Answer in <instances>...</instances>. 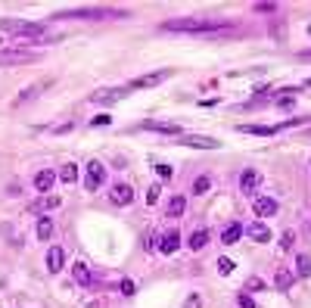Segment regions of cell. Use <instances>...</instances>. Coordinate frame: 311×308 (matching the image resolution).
<instances>
[{
	"label": "cell",
	"mask_w": 311,
	"mask_h": 308,
	"mask_svg": "<svg viewBox=\"0 0 311 308\" xmlns=\"http://www.w3.org/2000/svg\"><path fill=\"white\" fill-rule=\"evenodd\" d=\"M209 187H212L209 174H199L196 181H193V193H196V196H203V193H209Z\"/></svg>",
	"instance_id": "25"
},
{
	"label": "cell",
	"mask_w": 311,
	"mask_h": 308,
	"mask_svg": "<svg viewBox=\"0 0 311 308\" xmlns=\"http://www.w3.org/2000/svg\"><path fill=\"white\" fill-rule=\"evenodd\" d=\"M277 106H283V109H290V106H293V97H280V100H277Z\"/></svg>",
	"instance_id": "38"
},
{
	"label": "cell",
	"mask_w": 311,
	"mask_h": 308,
	"mask_svg": "<svg viewBox=\"0 0 311 308\" xmlns=\"http://www.w3.org/2000/svg\"><path fill=\"white\" fill-rule=\"evenodd\" d=\"M299 59H311V50H302V53H299Z\"/></svg>",
	"instance_id": "39"
},
{
	"label": "cell",
	"mask_w": 311,
	"mask_h": 308,
	"mask_svg": "<svg viewBox=\"0 0 311 308\" xmlns=\"http://www.w3.org/2000/svg\"><path fill=\"white\" fill-rule=\"evenodd\" d=\"M159 184H149V190H146V206H152V203H159Z\"/></svg>",
	"instance_id": "28"
},
{
	"label": "cell",
	"mask_w": 311,
	"mask_h": 308,
	"mask_svg": "<svg viewBox=\"0 0 311 308\" xmlns=\"http://www.w3.org/2000/svg\"><path fill=\"white\" fill-rule=\"evenodd\" d=\"M308 34H311V25H308Z\"/></svg>",
	"instance_id": "41"
},
{
	"label": "cell",
	"mask_w": 311,
	"mask_h": 308,
	"mask_svg": "<svg viewBox=\"0 0 311 308\" xmlns=\"http://www.w3.org/2000/svg\"><path fill=\"white\" fill-rule=\"evenodd\" d=\"M109 200H112L115 206H131V203H134V190H131L128 184H112V187H109Z\"/></svg>",
	"instance_id": "5"
},
{
	"label": "cell",
	"mask_w": 311,
	"mask_h": 308,
	"mask_svg": "<svg viewBox=\"0 0 311 308\" xmlns=\"http://www.w3.org/2000/svg\"><path fill=\"white\" fill-rule=\"evenodd\" d=\"M174 143H181V146H199V149H218V140H212V137H181Z\"/></svg>",
	"instance_id": "15"
},
{
	"label": "cell",
	"mask_w": 311,
	"mask_h": 308,
	"mask_svg": "<svg viewBox=\"0 0 311 308\" xmlns=\"http://www.w3.org/2000/svg\"><path fill=\"white\" fill-rule=\"evenodd\" d=\"M0 31H13L19 34V41H25V37H31V41H44V25L41 22H25V19H7L0 22Z\"/></svg>",
	"instance_id": "2"
},
{
	"label": "cell",
	"mask_w": 311,
	"mask_h": 308,
	"mask_svg": "<svg viewBox=\"0 0 311 308\" xmlns=\"http://www.w3.org/2000/svg\"><path fill=\"white\" fill-rule=\"evenodd\" d=\"M305 84H308V87H311V78H308V81H305Z\"/></svg>",
	"instance_id": "40"
},
{
	"label": "cell",
	"mask_w": 311,
	"mask_h": 308,
	"mask_svg": "<svg viewBox=\"0 0 311 308\" xmlns=\"http://www.w3.org/2000/svg\"><path fill=\"white\" fill-rule=\"evenodd\" d=\"M171 75V69H162V72H152V75H140V78H134L131 84H125L128 87V94H134V91H140V87H156V84H162L165 78Z\"/></svg>",
	"instance_id": "3"
},
{
	"label": "cell",
	"mask_w": 311,
	"mask_h": 308,
	"mask_svg": "<svg viewBox=\"0 0 311 308\" xmlns=\"http://www.w3.org/2000/svg\"><path fill=\"white\" fill-rule=\"evenodd\" d=\"M119 290H122L125 296H131V293H134V283H131V280H122V283H119Z\"/></svg>",
	"instance_id": "36"
},
{
	"label": "cell",
	"mask_w": 311,
	"mask_h": 308,
	"mask_svg": "<svg viewBox=\"0 0 311 308\" xmlns=\"http://www.w3.org/2000/svg\"><path fill=\"white\" fill-rule=\"evenodd\" d=\"M246 290H249V293H258V290H264V280H261V277H249V280H246Z\"/></svg>",
	"instance_id": "29"
},
{
	"label": "cell",
	"mask_w": 311,
	"mask_h": 308,
	"mask_svg": "<svg viewBox=\"0 0 311 308\" xmlns=\"http://www.w3.org/2000/svg\"><path fill=\"white\" fill-rule=\"evenodd\" d=\"M143 249L149 252V249H159V243H156V237L152 234H146V240H143Z\"/></svg>",
	"instance_id": "34"
},
{
	"label": "cell",
	"mask_w": 311,
	"mask_h": 308,
	"mask_svg": "<svg viewBox=\"0 0 311 308\" xmlns=\"http://www.w3.org/2000/svg\"><path fill=\"white\" fill-rule=\"evenodd\" d=\"M218 271H221V274H230V271H233V261H230V258H221V261H218Z\"/></svg>",
	"instance_id": "31"
},
{
	"label": "cell",
	"mask_w": 311,
	"mask_h": 308,
	"mask_svg": "<svg viewBox=\"0 0 311 308\" xmlns=\"http://www.w3.org/2000/svg\"><path fill=\"white\" fill-rule=\"evenodd\" d=\"M106 181V165L100 159L87 162V190H100V184Z\"/></svg>",
	"instance_id": "6"
},
{
	"label": "cell",
	"mask_w": 311,
	"mask_h": 308,
	"mask_svg": "<svg viewBox=\"0 0 311 308\" xmlns=\"http://www.w3.org/2000/svg\"><path fill=\"white\" fill-rule=\"evenodd\" d=\"M59 206V196H41L37 203H31V212H47V209H56Z\"/></svg>",
	"instance_id": "22"
},
{
	"label": "cell",
	"mask_w": 311,
	"mask_h": 308,
	"mask_svg": "<svg viewBox=\"0 0 311 308\" xmlns=\"http://www.w3.org/2000/svg\"><path fill=\"white\" fill-rule=\"evenodd\" d=\"M72 280H75V283H81V287H91V283H94L91 268L81 265V261H75V265H72Z\"/></svg>",
	"instance_id": "13"
},
{
	"label": "cell",
	"mask_w": 311,
	"mask_h": 308,
	"mask_svg": "<svg viewBox=\"0 0 311 308\" xmlns=\"http://www.w3.org/2000/svg\"><path fill=\"white\" fill-rule=\"evenodd\" d=\"M243 234H249L255 243H268V240H271V230H268V224H261V221H252L249 227H243Z\"/></svg>",
	"instance_id": "12"
},
{
	"label": "cell",
	"mask_w": 311,
	"mask_h": 308,
	"mask_svg": "<svg viewBox=\"0 0 311 308\" xmlns=\"http://www.w3.org/2000/svg\"><path fill=\"white\" fill-rule=\"evenodd\" d=\"M177 246H181V234H177V230H168V234H162V240H159V252H162V255H174Z\"/></svg>",
	"instance_id": "10"
},
{
	"label": "cell",
	"mask_w": 311,
	"mask_h": 308,
	"mask_svg": "<svg viewBox=\"0 0 311 308\" xmlns=\"http://www.w3.org/2000/svg\"><path fill=\"white\" fill-rule=\"evenodd\" d=\"M109 122H112V119H109V115H97V119H94L91 125H109Z\"/></svg>",
	"instance_id": "37"
},
{
	"label": "cell",
	"mask_w": 311,
	"mask_h": 308,
	"mask_svg": "<svg viewBox=\"0 0 311 308\" xmlns=\"http://www.w3.org/2000/svg\"><path fill=\"white\" fill-rule=\"evenodd\" d=\"M240 131L243 134H258V137H274L280 131V125H274V128L271 125H240Z\"/></svg>",
	"instance_id": "17"
},
{
	"label": "cell",
	"mask_w": 311,
	"mask_h": 308,
	"mask_svg": "<svg viewBox=\"0 0 311 308\" xmlns=\"http://www.w3.org/2000/svg\"><path fill=\"white\" fill-rule=\"evenodd\" d=\"M31 50H0V65H16V62H31Z\"/></svg>",
	"instance_id": "7"
},
{
	"label": "cell",
	"mask_w": 311,
	"mask_h": 308,
	"mask_svg": "<svg viewBox=\"0 0 311 308\" xmlns=\"http://www.w3.org/2000/svg\"><path fill=\"white\" fill-rule=\"evenodd\" d=\"M206 243H209V230H206V227H196V230L190 234V249H193V252H199Z\"/></svg>",
	"instance_id": "19"
},
{
	"label": "cell",
	"mask_w": 311,
	"mask_h": 308,
	"mask_svg": "<svg viewBox=\"0 0 311 308\" xmlns=\"http://www.w3.org/2000/svg\"><path fill=\"white\" fill-rule=\"evenodd\" d=\"M156 171H159V178H165V181L174 174V171H171V165H156Z\"/></svg>",
	"instance_id": "33"
},
{
	"label": "cell",
	"mask_w": 311,
	"mask_h": 308,
	"mask_svg": "<svg viewBox=\"0 0 311 308\" xmlns=\"http://www.w3.org/2000/svg\"><path fill=\"white\" fill-rule=\"evenodd\" d=\"M255 10H258V13H274L277 4H255Z\"/></svg>",
	"instance_id": "35"
},
{
	"label": "cell",
	"mask_w": 311,
	"mask_h": 308,
	"mask_svg": "<svg viewBox=\"0 0 311 308\" xmlns=\"http://www.w3.org/2000/svg\"><path fill=\"white\" fill-rule=\"evenodd\" d=\"M237 302H240V308H255V302H252V296H249V293H243Z\"/></svg>",
	"instance_id": "32"
},
{
	"label": "cell",
	"mask_w": 311,
	"mask_h": 308,
	"mask_svg": "<svg viewBox=\"0 0 311 308\" xmlns=\"http://www.w3.org/2000/svg\"><path fill=\"white\" fill-rule=\"evenodd\" d=\"M293 280H296V274H293V271H286V268H280V271L274 274V287H277V290H290V287H293Z\"/></svg>",
	"instance_id": "21"
},
{
	"label": "cell",
	"mask_w": 311,
	"mask_h": 308,
	"mask_svg": "<svg viewBox=\"0 0 311 308\" xmlns=\"http://www.w3.org/2000/svg\"><path fill=\"white\" fill-rule=\"evenodd\" d=\"M50 237H53V221L41 218V221H37V240H50Z\"/></svg>",
	"instance_id": "24"
},
{
	"label": "cell",
	"mask_w": 311,
	"mask_h": 308,
	"mask_svg": "<svg viewBox=\"0 0 311 308\" xmlns=\"http://www.w3.org/2000/svg\"><path fill=\"white\" fill-rule=\"evenodd\" d=\"M122 97H128V87H109V91H97V94H91V103L109 106V103H119Z\"/></svg>",
	"instance_id": "4"
},
{
	"label": "cell",
	"mask_w": 311,
	"mask_h": 308,
	"mask_svg": "<svg viewBox=\"0 0 311 308\" xmlns=\"http://www.w3.org/2000/svg\"><path fill=\"white\" fill-rule=\"evenodd\" d=\"M62 265H65V252L59 246H50V252H47V271L56 274V271H62Z\"/></svg>",
	"instance_id": "14"
},
{
	"label": "cell",
	"mask_w": 311,
	"mask_h": 308,
	"mask_svg": "<svg viewBox=\"0 0 311 308\" xmlns=\"http://www.w3.org/2000/svg\"><path fill=\"white\" fill-rule=\"evenodd\" d=\"M59 181L75 184V181H78V168H75V165H62V168H59Z\"/></svg>",
	"instance_id": "26"
},
{
	"label": "cell",
	"mask_w": 311,
	"mask_h": 308,
	"mask_svg": "<svg viewBox=\"0 0 311 308\" xmlns=\"http://www.w3.org/2000/svg\"><path fill=\"white\" fill-rule=\"evenodd\" d=\"M140 128H146V131H159V134H181V125H168V122H143Z\"/></svg>",
	"instance_id": "18"
},
{
	"label": "cell",
	"mask_w": 311,
	"mask_h": 308,
	"mask_svg": "<svg viewBox=\"0 0 311 308\" xmlns=\"http://www.w3.org/2000/svg\"><path fill=\"white\" fill-rule=\"evenodd\" d=\"M184 308H203V299H199V293H190V296H187V302H184Z\"/></svg>",
	"instance_id": "30"
},
{
	"label": "cell",
	"mask_w": 311,
	"mask_h": 308,
	"mask_svg": "<svg viewBox=\"0 0 311 308\" xmlns=\"http://www.w3.org/2000/svg\"><path fill=\"white\" fill-rule=\"evenodd\" d=\"M184 209H187V200H184V196H171L168 206H165V215H168V218H181Z\"/></svg>",
	"instance_id": "20"
},
{
	"label": "cell",
	"mask_w": 311,
	"mask_h": 308,
	"mask_svg": "<svg viewBox=\"0 0 311 308\" xmlns=\"http://www.w3.org/2000/svg\"><path fill=\"white\" fill-rule=\"evenodd\" d=\"M53 184H56V174H53L50 168H44V171H37V174H34V190H41L44 196L53 190Z\"/></svg>",
	"instance_id": "9"
},
{
	"label": "cell",
	"mask_w": 311,
	"mask_h": 308,
	"mask_svg": "<svg viewBox=\"0 0 311 308\" xmlns=\"http://www.w3.org/2000/svg\"><path fill=\"white\" fill-rule=\"evenodd\" d=\"M162 31H181V34H206V37H215V34L230 31V25H227V22H218V19H206V16H187V19H168V22H162Z\"/></svg>",
	"instance_id": "1"
},
{
	"label": "cell",
	"mask_w": 311,
	"mask_h": 308,
	"mask_svg": "<svg viewBox=\"0 0 311 308\" xmlns=\"http://www.w3.org/2000/svg\"><path fill=\"white\" fill-rule=\"evenodd\" d=\"M252 209H255V215H258V218H271V215H277V200H271V196H258Z\"/></svg>",
	"instance_id": "11"
},
{
	"label": "cell",
	"mask_w": 311,
	"mask_h": 308,
	"mask_svg": "<svg viewBox=\"0 0 311 308\" xmlns=\"http://www.w3.org/2000/svg\"><path fill=\"white\" fill-rule=\"evenodd\" d=\"M258 184H261V174H258L255 168H246V171L240 174V190H243L246 196H249V193H255V190H258Z\"/></svg>",
	"instance_id": "8"
},
{
	"label": "cell",
	"mask_w": 311,
	"mask_h": 308,
	"mask_svg": "<svg viewBox=\"0 0 311 308\" xmlns=\"http://www.w3.org/2000/svg\"><path fill=\"white\" fill-rule=\"evenodd\" d=\"M296 277H311V255L296 258Z\"/></svg>",
	"instance_id": "23"
},
{
	"label": "cell",
	"mask_w": 311,
	"mask_h": 308,
	"mask_svg": "<svg viewBox=\"0 0 311 308\" xmlns=\"http://www.w3.org/2000/svg\"><path fill=\"white\" fill-rule=\"evenodd\" d=\"M293 246H296V234H293V230H283V237H280V249H283V252H293Z\"/></svg>",
	"instance_id": "27"
},
{
	"label": "cell",
	"mask_w": 311,
	"mask_h": 308,
	"mask_svg": "<svg viewBox=\"0 0 311 308\" xmlns=\"http://www.w3.org/2000/svg\"><path fill=\"white\" fill-rule=\"evenodd\" d=\"M240 237H243V224L233 221V224H227V227H224L221 243H224V246H233V243H240Z\"/></svg>",
	"instance_id": "16"
}]
</instances>
